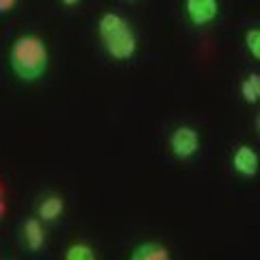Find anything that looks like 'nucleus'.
Listing matches in <instances>:
<instances>
[{"mask_svg": "<svg viewBox=\"0 0 260 260\" xmlns=\"http://www.w3.org/2000/svg\"><path fill=\"white\" fill-rule=\"evenodd\" d=\"M245 48L251 59L260 63V28H249L245 32Z\"/></svg>", "mask_w": 260, "mask_h": 260, "instance_id": "obj_11", "label": "nucleus"}, {"mask_svg": "<svg viewBox=\"0 0 260 260\" xmlns=\"http://www.w3.org/2000/svg\"><path fill=\"white\" fill-rule=\"evenodd\" d=\"M61 3H63L65 7H76V5L80 3V0H61Z\"/></svg>", "mask_w": 260, "mask_h": 260, "instance_id": "obj_14", "label": "nucleus"}, {"mask_svg": "<svg viewBox=\"0 0 260 260\" xmlns=\"http://www.w3.org/2000/svg\"><path fill=\"white\" fill-rule=\"evenodd\" d=\"M169 258H172L169 247L156 241L139 243V245L130 251V260H169Z\"/></svg>", "mask_w": 260, "mask_h": 260, "instance_id": "obj_8", "label": "nucleus"}, {"mask_svg": "<svg viewBox=\"0 0 260 260\" xmlns=\"http://www.w3.org/2000/svg\"><path fill=\"white\" fill-rule=\"evenodd\" d=\"M20 245L28 254H39L46 245V228L44 221L35 217H26L20 225Z\"/></svg>", "mask_w": 260, "mask_h": 260, "instance_id": "obj_4", "label": "nucleus"}, {"mask_svg": "<svg viewBox=\"0 0 260 260\" xmlns=\"http://www.w3.org/2000/svg\"><path fill=\"white\" fill-rule=\"evenodd\" d=\"M20 0H0V15H9L15 7H18Z\"/></svg>", "mask_w": 260, "mask_h": 260, "instance_id": "obj_12", "label": "nucleus"}, {"mask_svg": "<svg viewBox=\"0 0 260 260\" xmlns=\"http://www.w3.org/2000/svg\"><path fill=\"white\" fill-rule=\"evenodd\" d=\"M241 95L247 104H258L260 102V74L258 72H251L245 78L241 80Z\"/></svg>", "mask_w": 260, "mask_h": 260, "instance_id": "obj_9", "label": "nucleus"}, {"mask_svg": "<svg viewBox=\"0 0 260 260\" xmlns=\"http://www.w3.org/2000/svg\"><path fill=\"white\" fill-rule=\"evenodd\" d=\"M184 13L193 26H210L219 18V0H184Z\"/></svg>", "mask_w": 260, "mask_h": 260, "instance_id": "obj_5", "label": "nucleus"}, {"mask_svg": "<svg viewBox=\"0 0 260 260\" xmlns=\"http://www.w3.org/2000/svg\"><path fill=\"white\" fill-rule=\"evenodd\" d=\"M63 213H65V200L56 193L46 195L37 204V217L42 219L44 223H54Z\"/></svg>", "mask_w": 260, "mask_h": 260, "instance_id": "obj_7", "label": "nucleus"}, {"mask_svg": "<svg viewBox=\"0 0 260 260\" xmlns=\"http://www.w3.org/2000/svg\"><path fill=\"white\" fill-rule=\"evenodd\" d=\"M232 172L249 180V178H256L260 172V156L254 148L249 145H239L232 154Z\"/></svg>", "mask_w": 260, "mask_h": 260, "instance_id": "obj_6", "label": "nucleus"}, {"mask_svg": "<svg viewBox=\"0 0 260 260\" xmlns=\"http://www.w3.org/2000/svg\"><path fill=\"white\" fill-rule=\"evenodd\" d=\"M128 3H135V0H128Z\"/></svg>", "mask_w": 260, "mask_h": 260, "instance_id": "obj_16", "label": "nucleus"}, {"mask_svg": "<svg viewBox=\"0 0 260 260\" xmlns=\"http://www.w3.org/2000/svg\"><path fill=\"white\" fill-rule=\"evenodd\" d=\"M5 215H7V202H5V186L0 184V223H3Z\"/></svg>", "mask_w": 260, "mask_h": 260, "instance_id": "obj_13", "label": "nucleus"}, {"mask_svg": "<svg viewBox=\"0 0 260 260\" xmlns=\"http://www.w3.org/2000/svg\"><path fill=\"white\" fill-rule=\"evenodd\" d=\"M256 130H258V135H260V113H258V117H256Z\"/></svg>", "mask_w": 260, "mask_h": 260, "instance_id": "obj_15", "label": "nucleus"}, {"mask_svg": "<svg viewBox=\"0 0 260 260\" xmlns=\"http://www.w3.org/2000/svg\"><path fill=\"white\" fill-rule=\"evenodd\" d=\"M169 152L178 160H191L200 152V133L193 126H176L169 135Z\"/></svg>", "mask_w": 260, "mask_h": 260, "instance_id": "obj_3", "label": "nucleus"}, {"mask_svg": "<svg viewBox=\"0 0 260 260\" xmlns=\"http://www.w3.org/2000/svg\"><path fill=\"white\" fill-rule=\"evenodd\" d=\"M48 68H50V50L42 37L24 32L13 39L9 48V70L20 83H37L46 76Z\"/></svg>", "mask_w": 260, "mask_h": 260, "instance_id": "obj_1", "label": "nucleus"}, {"mask_svg": "<svg viewBox=\"0 0 260 260\" xmlns=\"http://www.w3.org/2000/svg\"><path fill=\"white\" fill-rule=\"evenodd\" d=\"M65 260H93L95 258V249L89 243H72L63 254Z\"/></svg>", "mask_w": 260, "mask_h": 260, "instance_id": "obj_10", "label": "nucleus"}, {"mask_svg": "<svg viewBox=\"0 0 260 260\" xmlns=\"http://www.w3.org/2000/svg\"><path fill=\"white\" fill-rule=\"evenodd\" d=\"M98 37H100V44L104 48L113 61H130L137 54V42L135 28L130 26V22L124 18L121 13L115 11H107L100 15L98 20Z\"/></svg>", "mask_w": 260, "mask_h": 260, "instance_id": "obj_2", "label": "nucleus"}]
</instances>
